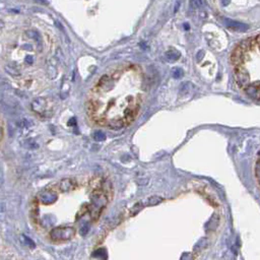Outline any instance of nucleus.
I'll list each match as a JSON object with an SVG mask.
<instances>
[{
	"instance_id": "1",
	"label": "nucleus",
	"mask_w": 260,
	"mask_h": 260,
	"mask_svg": "<svg viewBox=\"0 0 260 260\" xmlns=\"http://www.w3.org/2000/svg\"><path fill=\"white\" fill-rule=\"evenodd\" d=\"M111 197V183L104 177L61 179L39 192L31 214L51 241L62 243L99 219Z\"/></svg>"
},
{
	"instance_id": "2",
	"label": "nucleus",
	"mask_w": 260,
	"mask_h": 260,
	"mask_svg": "<svg viewBox=\"0 0 260 260\" xmlns=\"http://www.w3.org/2000/svg\"><path fill=\"white\" fill-rule=\"evenodd\" d=\"M223 22H224V23L227 26L231 27V29L234 30V31H245L247 29V26L242 25V23L237 22H234V21H232V19H230V18H223Z\"/></svg>"
},
{
	"instance_id": "3",
	"label": "nucleus",
	"mask_w": 260,
	"mask_h": 260,
	"mask_svg": "<svg viewBox=\"0 0 260 260\" xmlns=\"http://www.w3.org/2000/svg\"><path fill=\"white\" fill-rule=\"evenodd\" d=\"M165 55H166V58L169 61H176L180 58V53L178 51H176L175 49H171V50L167 51Z\"/></svg>"
},
{
	"instance_id": "4",
	"label": "nucleus",
	"mask_w": 260,
	"mask_h": 260,
	"mask_svg": "<svg viewBox=\"0 0 260 260\" xmlns=\"http://www.w3.org/2000/svg\"><path fill=\"white\" fill-rule=\"evenodd\" d=\"M27 36H29L30 38H31L33 40L36 41V43L38 44V46L40 47L42 46V40H41V37H40V35H39V33H37V31H27Z\"/></svg>"
},
{
	"instance_id": "5",
	"label": "nucleus",
	"mask_w": 260,
	"mask_h": 260,
	"mask_svg": "<svg viewBox=\"0 0 260 260\" xmlns=\"http://www.w3.org/2000/svg\"><path fill=\"white\" fill-rule=\"evenodd\" d=\"M183 73H184L183 70L181 68H174L172 70V75L175 78H179L181 76H183Z\"/></svg>"
},
{
	"instance_id": "6",
	"label": "nucleus",
	"mask_w": 260,
	"mask_h": 260,
	"mask_svg": "<svg viewBox=\"0 0 260 260\" xmlns=\"http://www.w3.org/2000/svg\"><path fill=\"white\" fill-rule=\"evenodd\" d=\"M33 61H34V59L31 56H26V62L27 63V64H33Z\"/></svg>"
},
{
	"instance_id": "7",
	"label": "nucleus",
	"mask_w": 260,
	"mask_h": 260,
	"mask_svg": "<svg viewBox=\"0 0 260 260\" xmlns=\"http://www.w3.org/2000/svg\"><path fill=\"white\" fill-rule=\"evenodd\" d=\"M23 48L26 49V50H31V46L29 45V44H26V45H25V47H23Z\"/></svg>"
}]
</instances>
